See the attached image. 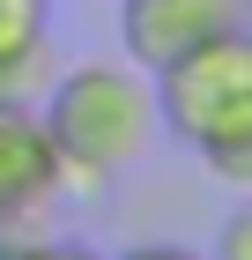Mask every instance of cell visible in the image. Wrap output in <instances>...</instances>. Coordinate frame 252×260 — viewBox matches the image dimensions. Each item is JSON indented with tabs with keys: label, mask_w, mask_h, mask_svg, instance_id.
Segmentation results:
<instances>
[{
	"label": "cell",
	"mask_w": 252,
	"mask_h": 260,
	"mask_svg": "<svg viewBox=\"0 0 252 260\" xmlns=\"http://www.w3.org/2000/svg\"><path fill=\"white\" fill-rule=\"evenodd\" d=\"M119 260H208V253H193V245H134V253H119Z\"/></svg>",
	"instance_id": "ba28073f"
},
{
	"label": "cell",
	"mask_w": 252,
	"mask_h": 260,
	"mask_svg": "<svg viewBox=\"0 0 252 260\" xmlns=\"http://www.w3.org/2000/svg\"><path fill=\"white\" fill-rule=\"evenodd\" d=\"M38 119L59 149L67 193H104L156 141V97L149 75L126 60H75L38 89Z\"/></svg>",
	"instance_id": "6da1fadb"
},
{
	"label": "cell",
	"mask_w": 252,
	"mask_h": 260,
	"mask_svg": "<svg viewBox=\"0 0 252 260\" xmlns=\"http://www.w3.org/2000/svg\"><path fill=\"white\" fill-rule=\"evenodd\" d=\"M8 260H97L82 238H59V231H45V238H30V245H15Z\"/></svg>",
	"instance_id": "8992f818"
},
{
	"label": "cell",
	"mask_w": 252,
	"mask_h": 260,
	"mask_svg": "<svg viewBox=\"0 0 252 260\" xmlns=\"http://www.w3.org/2000/svg\"><path fill=\"white\" fill-rule=\"evenodd\" d=\"M67 201L59 149L30 97H0V223H52Z\"/></svg>",
	"instance_id": "3957f363"
},
{
	"label": "cell",
	"mask_w": 252,
	"mask_h": 260,
	"mask_svg": "<svg viewBox=\"0 0 252 260\" xmlns=\"http://www.w3.org/2000/svg\"><path fill=\"white\" fill-rule=\"evenodd\" d=\"M208 260H252V208H237V216L223 223V238H215Z\"/></svg>",
	"instance_id": "52a82bcc"
},
{
	"label": "cell",
	"mask_w": 252,
	"mask_h": 260,
	"mask_svg": "<svg viewBox=\"0 0 252 260\" xmlns=\"http://www.w3.org/2000/svg\"><path fill=\"white\" fill-rule=\"evenodd\" d=\"M156 126H171L223 186H252V38H223L178 52L171 67L149 75Z\"/></svg>",
	"instance_id": "7a4b0ae2"
},
{
	"label": "cell",
	"mask_w": 252,
	"mask_h": 260,
	"mask_svg": "<svg viewBox=\"0 0 252 260\" xmlns=\"http://www.w3.org/2000/svg\"><path fill=\"white\" fill-rule=\"evenodd\" d=\"M52 82V30L45 0H0V97H30Z\"/></svg>",
	"instance_id": "5b68a950"
},
{
	"label": "cell",
	"mask_w": 252,
	"mask_h": 260,
	"mask_svg": "<svg viewBox=\"0 0 252 260\" xmlns=\"http://www.w3.org/2000/svg\"><path fill=\"white\" fill-rule=\"evenodd\" d=\"M223 30H245V0H119V45H126V67L141 75L171 67L178 52Z\"/></svg>",
	"instance_id": "277c9868"
}]
</instances>
